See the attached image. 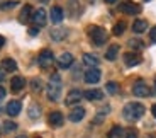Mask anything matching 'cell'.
Here are the masks:
<instances>
[{
  "mask_svg": "<svg viewBox=\"0 0 156 138\" xmlns=\"http://www.w3.org/2000/svg\"><path fill=\"white\" fill-rule=\"evenodd\" d=\"M144 111H146V107L141 103H129L122 109V116L127 121H137V119H141L144 116Z\"/></svg>",
  "mask_w": 156,
  "mask_h": 138,
  "instance_id": "cell-1",
  "label": "cell"
},
{
  "mask_svg": "<svg viewBox=\"0 0 156 138\" xmlns=\"http://www.w3.org/2000/svg\"><path fill=\"white\" fill-rule=\"evenodd\" d=\"M46 94L49 101H58L59 99V95H61V77H59V73L51 75L49 82L46 85Z\"/></svg>",
  "mask_w": 156,
  "mask_h": 138,
  "instance_id": "cell-2",
  "label": "cell"
},
{
  "mask_svg": "<svg viewBox=\"0 0 156 138\" xmlns=\"http://www.w3.org/2000/svg\"><path fill=\"white\" fill-rule=\"evenodd\" d=\"M88 36H90V39H92V43H94L95 46H102V44L107 41V31L104 28H98V26L88 28Z\"/></svg>",
  "mask_w": 156,
  "mask_h": 138,
  "instance_id": "cell-3",
  "label": "cell"
},
{
  "mask_svg": "<svg viewBox=\"0 0 156 138\" xmlns=\"http://www.w3.org/2000/svg\"><path fill=\"white\" fill-rule=\"evenodd\" d=\"M37 63L41 68H49L51 65L55 63V55L51 50H43L39 53V58H37Z\"/></svg>",
  "mask_w": 156,
  "mask_h": 138,
  "instance_id": "cell-4",
  "label": "cell"
},
{
  "mask_svg": "<svg viewBox=\"0 0 156 138\" xmlns=\"http://www.w3.org/2000/svg\"><path fill=\"white\" fill-rule=\"evenodd\" d=\"M82 97H83V92L78 91V89H73V91L68 92L66 99H65V104L66 106H75V104H78L82 101Z\"/></svg>",
  "mask_w": 156,
  "mask_h": 138,
  "instance_id": "cell-5",
  "label": "cell"
},
{
  "mask_svg": "<svg viewBox=\"0 0 156 138\" xmlns=\"http://www.w3.org/2000/svg\"><path fill=\"white\" fill-rule=\"evenodd\" d=\"M119 9H121V12H124L127 16H136V14L141 12V5L134 4V2H124V4H121Z\"/></svg>",
  "mask_w": 156,
  "mask_h": 138,
  "instance_id": "cell-6",
  "label": "cell"
},
{
  "mask_svg": "<svg viewBox=\"0 0 156 138\" xmlns=\"http://www.w3.org/2000/svg\"><path fill=\"white\" fill-rule=\"evenodd\" d=\"M32 22L36 24V28H39V26H44L46 24V21H48V14H46V10L44 9H37V10L32 14Z\"/></svg>",
  "mask_w": 156,
  "mask_h": 138,
  "instance_id": "cell-7",
  "label": "cell"
},
{
  "mask_svg": "<svg viewBox=\"0 0 156 138\" xmlns=\"http://www.w3.org/2000/svg\"><path fill=\"white\" fill-rule=\"evenodd\" d=\"M133 92H134V95H137V97H148V95L151 94L149 87L146 85L144 82H136V84H134Z\"/></svg>",
  "mask_w": 156,
  "mask_h": 138,
  "instance_id": "cell-8",
  "label": "cell"
},
{
  "mask_svg": "<svg viewBox=\"0 0 156 138\" xmlns=\"http://www.w3.org/2000/svg\"><path fill=\"white\" fill-rule=\"evenodd\" d=\"M63 121H65V118H63V114L59 111H53V113H49V116H48V123H49L53 128H59L63 125Z\"/></svg>",
  "mask_w": 156,
  "mask_h": 138,
  "instance_id": "cell-9",
  "label": "cell"
},
{
  "mask_svg": "<svg viewBox=\"0 0 156 138\" xmlns=\"http://www.w3.org/2000/svg\"><path fill=\"white\" fill-rule=\"evenodd\" d=\"M102 77V72L98 68H90L85 72V82L87 84H97Z\"/></svg>",
  "mask_w": 156,
  "mask_h": 138,
  "instance_id": "cell-10",
  "label": "cell"
},
{
  "mask_svg": "<svg viewBox=\"0 0 156 138\" xmlns=\"http://www.w3.org/2000/svg\"><path fill=\"white\" fill-rule=\"evenodd\" d=\"M20 109H22L20 101H10V103L7 104V107H5V111H7L9 116H19L20 114Z\"/></svg>",
  "mask_w": 156,
  "mask_h": 138,
  "instance_id": "cell-11",
  "label": "cell"
},
{
  "mask_svg": "<svg viewBox=\"0 0 156 138\" xmlns=\"http://www.w3.org/2000/svg\"><path fill=\"white\" fill-rule=\"evenodd\" d=\"M141 56L137 55V53H126L124 55V63L126 67H136V65L141 63Z\"/></svg>",
  "mask_w": 156,
  "mask_h": 138,
  "instance_id": "cell-12",
  "label": "cell"
},
{
  "mask_svg": "<svg viewBox=\"0 0 156 138\" xmlns=\"http://www.w3.org/2000/svg\"><path fill=\"white\" fill-rule=\"evenodd\" d=\"M24 87H26V80H24V77H19V75L12 77V80H10V89H12V92H20Z\"/></svg>",
  "mask_w": 156,
  "mask_h": 138,
  "instance_id": "cell-13",
  "label": "cell"
},
{
  "mask_svg": "<svg viewBox=\"0 0 156 138\" xmlns=\"http://www.w3.org/2000/svg\"><path fill=\"white\" fill-rule=\"evenodd\" d=\"M51 22L53 24H61L63 19H65V14H63V9L61 7H53L51 9Z\"/></svg>",
  "mask_w": 156,
  "mask_h": 138,
  "instance_id": "cell-14",
  "label": "cell"
},
{
  "mask_svg": "<svg viewBox=\"0 0 156 138\" xmlns=\"http://www.w3.org/2000/svg\"><path fill=\"white\" fill-rule=\"evenodd\" d=\"M73 65V55L71 53H63L58 58V67L59 68H70Z\"/></svg>",
  "mask_w": 156,
  "mask_h": 138,
  "instance_id": "cell-15",
  "label": "cell"
},
{
  "mask_svg": "<svg viewBox=\"0 0 156 138\" xmlns=\"http://www.w3.org/2000/svg\"><path fill=\"white\" fill-rule=\"evenodd\" d=\"M68 14L71 17H75V19L82 14V7L78 4V0H68Z\"/></svg>",
  "mask_w": 156,
  "mask_h": 138,
  "instance_id": "cell-16",
  "label": "cell"
},
{
  "mask_svg": "<svg viewBox=\"0 0 156 138\" xmlns=\"http://www.w3.org/2000/svg\"><path fill=\"white\" fill-rule=\"evenodd\" d=\"M83 97L88 101H100V99H104V92L100 89H90V91L83 92Z\"/></svg>",
  "mask_w": 156,
  "mask_h": 138,
  "instance_id": "cell-17",
  "label": "cell"
},
{
  "mask_svg": "<svg viewBox=\"0 0 156 138\" xmlns=\"http://www.w3.org/2000/svg\"><path fill=\"white\" fill-rule=\"evenodd\" d=\"M83 118H85V109H83V107H75L70 114H68V119H70V121H73V123L82 121Z\"/></svg>",
  "mask_w": 156,
  "mask_h": 138,
  "instance_id": "cell-18",
  "label": "cell"
},
{
  "mask_svg": "<svg viewBox=\"0 0 156 138\" xmlns=\"http://www.w3.org/2000/svg\"><path fill=\"white\" fill-rule=\"evenodd\" d=\"M31 14H32V7H31V5H24L22 10H20V14H19V22L20 24H26L32 17Z\"/></svg>",
  "mask_w": 156,
  "mask_h": 138,
  "instance_id": "cell-19",
  "label": "cell"
},
{
  "mask_svg": "<svg viewBox=\"0 0 156 138\" xmlns=\"http://www.w3.org/2000/svg\"><path fill=\"white\" fill-rule=\"evenodd\" d=\"M119 51H121V46H119V44H110L109 50L105 51V58L109 60V62H114V60L117 58V55H119Z\"/></svg>",
  "mask_w": 156,
  "mask_h": 138,
  "instance_id": "cell-20",
  "label": "cell"
},
{
  "mask_svg": "<svg viewBox=\"0 0 156 138\" xmlns=\"http://www.w3.org/2000/svg\"><path fill=\"white\" fill-rule=\"evenodd\" d=\"M148 29V22H146L144 19H137V21H134V24H133V31L136 32V34H143V32Z\"/></svg>",
  "mask_w": 156,
  "mask_h": 138,
  "instance_id": "cell-21",
  "label": "cell"
},
{
  "mask_svg": "<svg viewBox=\"0 0 156 138\" xmlns=\"http://www.w3.org/2000/svg\"><path fill=\"white\" fill-rule=\"evenodd\" d=\"M51 34V38L55 41H63L65 38L68 36V29H65V28H59V29H53V31L49 32Z\"/></svg>",
  "mask_w": 156,
  "mask_h": 138,
  "instance_id": "cell-22",
  "label": "cell"
},
{
  "mask_svg": "<svg viewBox=\"0 0 156 138\" xmlns=\"http://www.w3.org/2000/svg\"><path fill=\"white\" fill-rule=\"evenodd\" d=\"M98 62H100V60H98V56L92 55V53H85V55H83V63L88 65V67H92V68H97Z\"/></svg>",
  "mask_w": 156,
  "mask_h": 138,
  "instance_id": "cell-23",
  "label": "cell"
},
{
  "mask_svg": "<svg viewBox=\"0 0 156 138\" xmlns=\"http://www.w3.org/2000/svg\"><path fill=\"white\" fill-rule=\"evenodd\" d=\"M2 68L4 72H16L17 70V63L14 58H4L2 60Z\"/></svg>",
  "mask_w": 156,
  "mask_h": 138,
  "instance_id": "cell-24",
  "label": "cell"
},
{
  "mask_svg": "<svg viewBox=\"0 0 156 138\" xmlns=\"http://www.w3.org/2000/svg\"><path fill=\"white\" fill-rule=\"evenodd\" d=\"M39 116H41V106H37V104H31V107H29V118L37 119Z\"/></svg>",
  "mask_w": 156,
  "mask_h": 138,
  "instance_id": "cell-25",
  "label": "cell"
},
{
  "mask_svg": "<svg viewBox=\"0 0 156 138\" xmlns=\"http://www.w3.org/2000/svg\"><path fill=\"white\" fill-rule=\"evenodd\" d=\"M122 135H124V130L121 126H114L109 131V138H122Z\"/></svg>",
  "mask_w": 156,
  "mask_h": 138,
  "instance_id": "cell-26",
  "label": "cell"
},
{
  "mask_svg": "<svg viewBox=\"0 0 156 138\" xmlns=\"http://www.w3.org/2000/svg\"><path fill=\"white\" fill-rule=\"evenodd\" d=\"M127 44H129V48H133V50H141V48L144 46V43H143V41L141 39H129L127 41Z\"/></svg>",
  "mask_w": 156,
  "mask_h": 138,
  "instance_id": "cell-27",
  "label": "cell"
},
{
  "mask_svg": "<svg viewBox=\"0 0 156 138\" xmlns=\"http://www.w3.org/2000/svg\"><path fill=\"white\" fill-rule=\"evenodd\" d=\"M126 31V22H117L115 26H114V34L115 36H122V32Z\"/></svg>",
  "mask_w": 156,
  "mask_h": 138,
  "instance_id": "cell-28",
  "label": "cell"
},
{
  "mask_svg": "<svg viewBox=\"0 0 156 138\" xmlns=\"http://www.w3.org/2000/svg\"><path fill=\"white\" fill-rule=\"evenodd\" d=\"M17 5L16 0H7V2H2L0 4V10H9V9H14Z\"/></svg>",
  "mask_w": 156,
  "mask_h": 138,
  "instance_id": "cell-29",
  "label": "cell"
},
{
  "mask_svg": "<svg viewBox=\"0 0 156 138\" xmlns=\"http://www.w3.org/2000/svg\"><path fill=\"white\" fill-rule=\"evenodd\" d=\"M105 89H107L109 94H117V92H119V85H117V82H107Z\"/></svg>",
  "mask_w": 156,
  "mask_h": 138,
  "instance_id": "cell-30",
  "label": "cell"
},
{
  "mask_svg": "<svg viewBox=\"0 0 156 138\" xmlns=\"http://www.w3.org/2000/svg\"><path fill=\"white\" fill-rule=\"evenodd\" d=\"M16 128H17V125H16L14 121H5V123H4V130H5V131H14Z\"/></svg>",
  "mask_w": 156,
  "mask_h": 138,
  "instance_id": "cell-31",
  "label": "cell"
},
{
  "mask_svg": "<svg viewBox=\"0 0 156 138\" xmlns=\"http://www.w3.org/2000/svg\"><path fill=\"white\" fill-rule=\"evenodd\" d=\"M31 85H32V89H34L36 92L41 91V80H39V79H32L31 80Z\"/></svg>",
  "mask_w": 156,
  "mask_h": 138,
  "instance_id": "cell-32",
  "label": "cell"
},
{
  "mask_svg": "<svg viewBox=\"0 0 156 138\" xmlns=\"http://www.w3.org/2000/svg\"><path fill=\"white\" fill-rule=\"evenodd\" d=\"M149 38H151L153 43H156V26L151 29V31H149Z\"/></svg>",
  "mask_w": 156,
  "mask_h": 138,
  "instance_id": "cell-33",
  "label": "cell"
},
{
  "mask_svg": "<svg viewBox=\"0 0 156 138\" xmlns=\"http://www.w3.org/2000/svg\"><path fill=\"white\" fill-rule=\"evenodd\" d=\"M126 138H137V135H136V131H127Z\"/></svg>",
  "mask_w": 156,
  "mask_h": 138,
  "instance_id": "cell-34",
  "label": "cell"
},
{
  "mask_svg": "<svg viewBox=\"0 0 156 138\" xmlns=\"http://www.w3.org/2000/svg\"><path fill=\"white\" fill-rule=\"evenodd\" d=\"M5 94H7V92H5V89L2 85H0V101H2V99L5 97Z\"/></svg>",
  "mask_w": 156,
  "mask_h": 138,
  "instance_id": "cell-35",
  "label": "cell"
},
{
  "mask_svg": "<svg viewBox=\"0 0 156 138\" xmlns=\"http://www.w3.org/2000/svg\"><path fill=\"white\" fill-rule=\"evenodd\" d=\"M29 34L36 36V34H37V28H31V29H29Z\"/></svg>",
  "mask_w": 156,
  "mask_h": 138,
  "instance_id": "cell-36",
  "label": "cell"
},
{
  "mask_svg": "<svg viewBox=\"0 0 156 138\" xmlns=\"http://www.w3.org/2000/svg\"><path fill=\"white\" fill-rule=\"evenodd\" d=\"M4 44H5V38H4V36H0V48L4 46Z\"/></svg>",
  "mask_w": 156,
  "mask_h": 138,
  "instance_id": "cell-37",
  "label": "cell"
},
{
  "mask_svg": "<svg viewBox=\"0 0 156 138\" xmlns=\"http://www.w3.org/2000/svg\"><path fill=\"white\" fill-rule=\"evenodd\" d=\"M151 113H153V116L156 118V104H153V107H151Z\"/></svg>",
  "mask_w": 156,
  "mask_h": 138,
  "instance_id": "cell-38",
  "label": "cell"
},
{
  "mask_svg": "<svg viewBox=\"0 0 156 138\" xmlns=\"http://www.w3.org/2000/svg\"><path fill=\"white\" fill-rule=\"evenodd\" d=\"M4 79H5V72H0V82H2Z\"/></svg>",
  "mask_w": 156,
  "mask_h": 138,
  "instance_id": "cell-39",
  "label": "cell"
},
{
  "mask_svg": "<svg viewBox=\"0 0 156 138\" xmlns=\"http://www.w3.org/2000/svg\"><path fill=\"white\" fill-rule=\"evenodd\" d=\"M117 0H105V4H115Z\"/></svg>",
  "mask_w": 156,
  "mask_h": 138,
  "instance_id": "cell-40",
  "label": "cell"
},
{
  "mask_svg": "<svg viewBox=\"0 0 156 138\" xmlns=\"http://www.w3.org/2000/svg\"><path fill=\"white\" fill-rule=\"evenodd\" d=\"M87 2H88V4H95V2H97V0H87Z\"/></svg>",
  "mask_w": 156,
  "mask_h": 138,
  "instance_id": "cell-41",
  "label": "cell"
},
{
  "mask_svg": "<svg viewBox=\"0 0 156 138\" xmlns=\"http://www.w3.org/2000/svg\"><path fill=\"white\" fill-rule=\"evenodd\" d=\"M41 2H43V4H46V2H49V0H41Z\"/></svg>",
  "mask_w": 156,
  "mask_h": 138,
  "instance_id": "cell-42",
  "label": "cell"
},
{
  "mask_svg": "<svg viewBox=\"0 0 156 138\" xmlns=\"http://www.w3.org/2000/svg\"><path fill=\"white\" fill-rule=\"evenodd\" d=\"M154 85H156V79H154Z\"/></svg>",
  "mask_w": 156,
  "mask_h": 138,
  "instance_id": "cell-43",
  "label": "cell"
},
{
  "mask_svg": "<svg viewBox=\"0 0 156 138\" xmlns=\"http://www.w3.org/2000/svg\"><path fill=\"white\" fill-rule=\"evenodd\" d=\"M19 138H26V136H19Z\"/></svg>",
  "mask_w": 156,
  "mask_h": 138,
  "instance_id": "cell-44",
  "label": "cell"
},
{
  "mask_svg": "<svg viewBox=\"0 0 156 138\" xmlns=\"http://www.w3.org/2000/svg\"><path fill=\"white\" fill-rule=\"evenodd\" d=\"M144 2H149V0H144Z\"/></svg>",
  "mask_w": 156,
  "mask_h": 138,
  "instance_id": "cell-45",
  "label": "cell"
},
{
  "mask_svg": "<svg viewBox=\"0 0 156 138\" xmlns=\"http://www.w3.org/2000/svg\"><path fill=\"white\" fill-rule=\"evenodd\" d=\"M148 138H153V136H148Z\"/></svg>",
  "mask_w": 156,
  "mask_h": 138,
  "instance_id": "cell-46",
  "label": "cell"
},
{
  "mask_svg": "<svg viewBox=\"0 0 156 138\" xmlns=\"http://www.w3.org/2000/svg\"><path fill=\"white\" fill-rule=\"evenodd\" d=\"M0 111H2V109H0Z\"/></svg>",
  "mask_w": 156,
  "mask_h": 138,
  "instance_id": "cell-47",
  "label": "cell"
}]
</instances>
